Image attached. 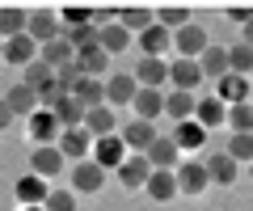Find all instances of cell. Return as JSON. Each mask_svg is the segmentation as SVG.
<instances>
[{
	"label": "cell",
	"mask_w": 253,
	"mask_h": 211,
	"mask_svg": "<svg viewBox=\"0 0 253 211\" xmlns=\"http://www.w3.org/2000/svg\"><path fill=\"white\" fill-rule=\"evenodd\" d=\"M4 101H9V110H13V119H34L42 106H38V93L30 89V84H13L9 93H4Z\"/></svg>",
	"instance_id": "cell-18"
},
{
	"label": "cell",
	"mask_w": 253,
	"mask_h": 211,
	"mask_svg": "<svg viewBox=\"0 0 253 211\" xmlns=\"http://www.w3.org/2000/svg\"><path fill=\"white\" fill-rule=\"evenodd\" d=\"M13 194H17L21 207H42L46 194H51V186H46L42 177H34V173H21L17 182H13Z\"/></svg>",
	"instance_id": "cell-13"
},
{
	"label": "cell",
	"mask_w": 253,
	"mask_h": 211,
	"mask_svg": "<svg viewBox=\"0 0 253 211\" xmlns=\"http://www.w3.org/2000/svg\"><path fill=\"white\" fill-rule=\"evenodd\" d=\"M228 156H232L236 165H253V135H232L228 139V148H224Z\"/></svg>",
	"instance_id": "cell-41"
},
{
	"label": "cell",
	"mask_w": 253,
	"mask_h": 211,
	"mask_svg": "<svg viewBox=\"0 0 253 211\" xmlns=\"http://www.w3.org/2000/svg\"><path fill=\"white\" fill-rule=\"evenodd\" d=\"M63 165H68V161H63L59 148H34V152H30V173L42 177V182L59 177V173H63Z\"/></svg>",
	"instance_id": "cell-8"
},
{
	"label": "cell",
	"mask_w": 253,
	"mask_h": 211,
	"mask_svg": "<svg viewBox=\"0 0 253 211\" xmlns=\"http://www.w3.org/2000/svg\"><path fill=\"white\" fill-rule=\"evenodd\" d=\"M114 173H118V182H123L126 190H144V186H148V177H152V165H148L144 156H135V152H131V156L123 161V165L114 169Z\"/></svg>",
	"instance_id": "cell-14"
},
{
	"label": "cell",
	"mask_w": 253,
	"mask_h": 211,
	"mask_svg": "<svg viewBox=\"0 0 253 211\" xmlns=\"http://www.w3.org/2000/svg\"><path fill=\"white\" fill-rule=\"evenodd\" d=\"M241 30H245V38H241V42H245V46H253V21H249V26H241Z\"/></svg>",
	"instance_id": "cell-45"
},
{
	"label": "cell",
	"mask_w": 253,
	"mask_h": 211,
	"mask_svg": "<svg viewBox=\"0 0 253 211\" xmlns=\"http://www.w3.org/2000/svg\"><path fill=\"white\" fill-rule=\"evenodd\" d=\"M203 165H207L211 186H232V182H236V173H241V165H236V161H232L228 152H211L207 161H203Z\"/></svg>",
	"instance_id": "cell-23"
},
{
	"label": "cell",
	"mask_w": 253,
	"mask_h": 211,
	"mask_svg": "<svg viewBox=\"0 0 253 211\" xmlns=\"http://www.w3.org/2000/svg\"><path fill=\"white\" fill-rule=\"evenodd\" d=\"M144 194L152 203H173V199H177V177H173V173H152L148 186H144Z\"/></svg>",
	"instance_id": "cell-32"
},
{
	"label": "cell",
	"mask_w": 253,
	"mask_h": 211,
	"mask_svg": "<svg viewBox=\"0 0 253 211\" xmlns=\"http://www.w3.org/2000/svg\"><path fill=\"white\" fill-rule=\"evenodd\" d=\"M156 135H161V131H156V123H144V119H131L123 131H118V139L126 144V152H135V156H144L148 148H152Z\"/></svg>",
	"instance_id": "cell-7"
},
{
	"label": "cell",
	"mask_w": 253,
	"mask_h": 211,
	"mask_svg": "<svg viewBox=\"0 0 253 211\" xmlns=\"http://www.w3.org/2000/svg\"><path fill=\"white\" fill-rule=\"evenodd\" d=\"M21 211H42V207H21Z\"/></svg>",
	"instance_id": "cell-47"
},
{
	"label": "cell",
	"mask_w": 253,
	"mask_h": 211,
	"mask_svg": "<svg viewBox=\"0 0 253 211\" xmlns=\"http://www.w3.org/2000/svg\"><path fill=\"white\" fill-rule=\"evenodd\" d=\"M26 135H30L34 148H55L59 135H63V127H59V119H55L51 110H38L34 119H26Z\"/></svg>",
	"instance_id": "cell-3"
},
{
	"label": "cell",
	"mask_w": 253,
	"mask_h": 211,
	"mask_svg": "<svg viewBox=\"0 0 253 211\" xmlns=\"http://www.w3.org/2000/svg\"><path fill=\"white\" fill-rule=\"evenodd\" d=\"M173 144H177V152H203L207 148V131L199 127L194 119H186V123H173Z\"/></svg>",
	"instance_id": "cell-15"
},
{
	"label": "cell",
	"mask_w": 253,
	"mask_h": 211,
	"mask_svg": "<svg viewBox=\"0 0 253 211\" xmlns=\"http://www.w3.org/2000/svg\"><path fill=\"white\" fill-rule=\"evenodd\" d=\"M72 97L81 101L84 110H97V106H106V84H101V81H89V76H84V81L72 89Z\"/></svg>",
	"instance_id": "cell-35"
},
{
	"label": "cell",
	"mask_w": 253,
	"mask_h": 211,
	"mask_svg": "<svg viewBox=\"0 0 253 211\" xmlns=\"http://www.w3.org/2000/svg\"><path fill=\"white\" fill-rule=\"evenodd\" d=\"M215 97L224 101V106H245V101H253V81L249 76H232L228 72L224 81L215 84Z\"/></svg>",
	"instance_id": "cell-12"
},
{
	"label": "cell",
	"mask_w": 253,
	"mask_h": 211,
	"mask_svg": "<svg viewBox=\"0 0 253 211\" xmlns=\"http://www.w3.org/2000/svg\"><path fill=\"white\" fill-rule=\"evenodd\" d=\"M38 59H42L51 72H59V68H68V64H76V51L68 46V38H55V42H46V46H38Z\"/></svg>",
	"instance_id": "cell-26"
},
{
	"label": "cell",
	"mask_w": 253,
	"mask_h": 211,
	"mask_svg": "<svg viewBox=\"0 0 253 211\" xmlns=\"http://www.w3.org/2000/svg\"><path fill=\"white\" fill-rule=\"evenodd\" d=\"M0 64H4V42H0Z\"/></svg>",
	"instance_id": "cell-46"
},
{
	"label": "cell",
	"mask_w": 253,
	"mask_h": 211,
	"mask_svg": "<svg viewBox=\"0 0 253 211\" xmlns=\"http://www.w3.org/2000/svg\"><path fill=\"white\" fill-rule=\"evenodd\" d=\"M26 21H30L26 9H17V4H4V9H0V42H9V38L26 34Z\"/></svg>",
	"instance_id": "cell-31"
},
{
	"label": "cell",
	"mask_w": 253,
	"mask_h": 211,
	"mask_svg": "<svg viewBox=\"0 0 253 211\" xmlns=\"http://www.w3.org/2000/svg\"><path fill=\"white\" fill-rule=\"evenodd\" d=\"M55 148L63 152V161H72V165H76V161H89L93 135H89L84 127H72V131H63V135H59V144H55Z\"/></svg>",
	"instance_id": "cell-9"
},
{
	"label": "cell",
	"mask_w": 253,
	"mask_h": 211,
	"mask_svg": "<svg viewBox=\"0 0 253 211\" xmlns=\"http://www.w3.org/2000/svg\"><path fill=\"white\" fill-rule=\"evenodd\" d=\"M207 46H211V38H207V30H203L199 21H190L186 30L173 34V51H177V59H199Z\"/></svg>",
	"instance_id": "cell-6"
},
{
	"label": "cell",
	"mask_w": 253,
	"mask_h": 211,
	"mask_svg": "<svg viewBox=\"0 0 253 211\" xmlns=\"http://www.w3.org/2000/svg\"><path fill=\"white\" fill-rule=\"evenodd\" d=\"M118 26L126 30V34H144L148 26H156V9H144V4H123L118 9Z\"/></svg>",
	"instance_id": "cell-20"
},
{
	"label": "cell",
	"mask_w": 253,
	"mask_h": 211,
	"mask_svg": "<svg viewBox=\"0 0 253 211\" xmlns=\"http://www.w3.org/2000/svg\"><path fill=\"white\" fill-rule=\"evenodd\" d=\"M126 156H131V152H126V144H123V139H118V135L93 139V161H97V165L106 169V173H114V169H118V165H123V161H126Z\"/></svg>",
	"instance_id": "cell-10"
},
{
	"label": "cell",
	"mask_w": 253,
	"mask_h": 211,
	"mask_svg": "<svg viewBox=\"0 0 253 211\" xmlns=\"http://www.w3.org/2000/svg\"><path fill=\"white\" fill-rule=\"evenodd\" d=\"M144 161L152 165V173H173V169L181 165V152H177V144H173V135H156L152 148L144 152Z\"/></svg>",
	"instance_id": "cell-5"
},
{
	"label": "cell",
	"mask_w": 253,
	"mask_h": 211,
	"mask_svg": "<svg viewBox=\"0 0 253 211\" xmlns=\"http://www.w3.org/2000/svg\"><path fill=\"white\" fill-rule=\"evenodd\" d=\"M228 72L232 76H249L253 81V46H245V42L228 46Z\"/></svg>",
	"instance_id": "cell-36"
},
{
	"label": "cell",
	"mask_w": 253,
	"mask_h": 211,
	"mask_svg": "<svg viewBox=\"0 0 253 211\" xmlns=\"http://www.w3.org/2000/svg\"><path fill=\"white\" fill-rule=\"evenodd\" d=\"M9 123H13V110H9V101H4V97H0V131H4V127H9Z\"/></svg>",
	"instance_id": "cell-44"
},
{
	"label": "cell",
	"mask_w": 253,
	"mask_h": 211,
	"mask_svg": "<svg viewBox=\"0 0 253 211\" xmlns=\"http://www.w3.org/2000/svg\"><path fill=\"white\" fill-rule=\"evenodd\" d=\"M135 42H139V51H144V59H165V51H173V34L165 26H148Z\"/></svg>",
	"instance_id": "cell-17"
},
{
	"label": "cell",
	"mask_w": 253,
	"mask_h": 211,
	"mask_svg": "<svg viewBox=\"0 0 253 211\" xmlns=\"http://www.w3.org/2000/svg\"><path fill=\"white\" fill-rule=\"evenodd\" d=\"M131 76H135L139 89H161V84H169V64L165 59H139Z\"/></svg>",
	"instance_id": "cell-22"
},
{
	"label": "cell",
	"mask_w": 253,
	"mask_h": 211,
	"mask_svg": "<svg viewBox=\"0 0 253 211\" xmlns=\"http://www.w3.org/2000/svg\"><path fill=\"white\" fill-rule=\"evenodd\" d=\"M194 106H199V97L194 93H165V114H169L173 123H186V119H194Z\"/></svg>",
	"instance_id": "cell-30"
},
{
	"label": "cell",
	"mask_w": 253,
	"mask_h": 211,
	"mask_svg": "<svg viewBox=\"0 0 253 211\" xmlns=\"http://www.w3.org/2000/svg\"><path fill=\"white\" fill-rule=\"evenodd\" d=\"M76 68H81V76H89V81H101L106 68H110V55L101 51V46H89V51L76 55Z\"/></svg>",
	"instance_id": "cell-29"
},
{
	"label": "cell",
	"mask_w": 253,
	"mask_h": 211,
	"mask_svg": "<svg viewBox=\"0 0 253 211\" xmlns=\"http://www.w3.org/2000/svg\"><path fill=\"white\" fill-rule=\"evenodd\" d=\"M199 68H203V81H224L228 76V46H207L199 55Z\"/></svg>",
	"instance_id": "cell-25"
},
{
	"label": "cell",
	"mask_w": 253,
	"mask_h": 211,
	"mask_svg": "<svg viewBox=\"0 0 253 211\" xmlns=\"http://www.w3.org/2000/svg\"><path fill=\"white\" fill-rule=\"evenodd\" d=\"M190 17H194V13H190L186 4H161V9H156V26H165L169 34L186 30V26H190Z\"/></svg>",
	"instance_id": "cell-34"
},
{
	"label": "cell",
	"mask_w": 253,
	"mask_h": 211,
	"mask_svg": "<svg viewBox=\"0 0 253 211\" xmlns=\"http://www.w3.org/2000/svg\"><path fill=\"white\" fill-rule=\"evenodd\" d=\"M228 127H232V135H253V101L228 106Z\"/></svg>",
	"instance_id": "cell-38"
},
{
	"label": "cell",
	"mask_w": 253,
	"mask_h": 211,
	"mask_svg": "<svg viewBox=\"0 0 253 211\" xmlns=\"http://www.w3.org/2000/svg\"><path fill=\"white\" fill-rule=\"evenodd\" d=\"M228 17L241 21V26H249L253 21V4H228Z\"/></svg>",
	"instance_id": "cell-43"
},
{
	"label": "cell",
	"mask_w": 253,
	"mask_h": 211,
	"mask_svg": "<svg viewBox=\"0 0 253 211\" xmlns=\"http://www.w3.org/2000/svg\"><path fill=\"white\" fill-rule=\"evenodd\" d=\"M21 72H26V81H21V84H30L34 93H42L46 84L55 81V72H51V68L42 64V59H34V64H30V68H21Z\"/></svg>",
	"instance_id": "cell-40"
},
{
	"label": "cell",
	"mask_w": 253,
	"mask_h": 211,
	"mask_svg": "<svg viewBox=\"0 0 253 211\" xmlns=\"http://www.w3.org/2000/svg\"><path fill=\"white\" fill-rule=\"evenodd\" d=\"M59 26L63 30L93 26V4H63V9H59Z\"/></svg>",
	"instance_id": "cell-37"
},
{
	"label": "cell",
	"mask_w": 253,
	"mask_h": 211,
	"mask_svg": "<svg viewBox=\"0 0 253 211\" xmlns=\"http://www.w3.org/2000/svg\"><path fill=\"white\" fill-rule=\"evenodd\" d=\"M106 177L110 173L89 156V161H76V165H72V173H68V182H72V186H68V190H72V194H97L101 186H106Z\"/></svg>",
	"instance_id": "cell-2"
},
{
	"label": "cell",
	"mask_w": 253,
	"mask_h": 211,
	"mask_svg": "<svg viewBox=\"0 0 253 211\" xmlns=\"http://www.w3.org/2000/svg\"><path fill=\"white\" fill-rule=\"evenodd\" d=\"M194 123H199L203 131H215V127H224L228 123V106L211 93V97H199V106H194Z\"/></svg>",
	"instance_id": "cell-16"
},
{
	"label": "cell",
	"mask_w": 253,
	"mask_h": 211,
	"mask_svg": "<svg viewBox=\"0 0 253 211\" xmlns=\"http://www.w3.org/2000/svg\"><path fill=\"white\" fill-rule=\"evenodd\" d=\"M84 131H89L93 139H106V135H118V119L110 106H97V110L84 114Z\"/></svg>",
	"instance_id": "cell-27"
},
{
	"label": "cell",
	"mask_w": 253,
	"mask_h": 211,
	"mask_svg": "<svg viewBox=\"0 0 253 211\" xmlns=\"http://www.w3.org/2000/svg\"><path fill=\"white\" fill-rule=\"evenodd\" d=\"M51 114H55V119H59V127H63V131H72V127H84V114H89V110H84L81 101H76L72 93H68V97H63V101H59V106H55Z\"/></svg>",
	"instance_id": "cell-33"
},
{
	"label": "cell",
	"mask_w": 253,
	"mask_h": 211,
	"mask_svg": "<svg viewBox=\"0 0 253 211\" xmlns=\"http://www.w3.org/2000/svg\"><path fill=\"white\" fill-rule=\"evenodd\" d=\"M26 34L34 38L38 46H46V42H55V38H63L59 13H55V9H34V13H30V21H26Z\"/></svg>",
	"instance_id": "cell-4"
},
{
	"label": "cell",
	"mask_w": 253,
	"mask_h": 211,
	"mask_svg": "<svg viewBox=\"0 0 253 211\" xmlns=\"http://www.w3.org/2000/svg\"><path fill=\"white\" fill-rule=\"evenodd\" d=\"M42 211H76V194L68 190V186H51V194H46Z\"/></svg>",
	"instance_id": "cell-42"
},
{
	"label": "cell",
	"mask_w": 253,
	"mask_h": 211,
	"mask_svg": "<svg viewBox=\"0 0 253 211\" xmlns=\"http://www.w3.org/2000/svg\"><path fill=\"white\" fill-rule=\"evenodd\" d=\"M135 93H139L135 76L118 72V76H110V81H106V106H110V110H114V106H131V101H135Z\"/></svg>",
	"instance_id": "cell-19"
},
{
	"label": "cell",
	"mask_w": 253,
	"mask_h": 211,
	"mask_svg": "<svg viewBox=\"0 0 253 211\" xmlns=\"http://www.w3.org/2000/svg\"><path fill=\"white\" fill-rule=\"evenodd\" d=\"M131 42H135V34H126L118 21H114V26H101V30H97V46L106 51V55H118V51H126Z\"/></svg>",
	"instance_id": "cell-28"
},
{
	"label": "cell",
	"mask_w": 253,
	"mask_h": 211,
	"mask_svg": "<svg viewBox=\"0 0 253 211\" xmlns=\"http://www.w3.org/2000/svg\"><path fill=\"white\" fill-rule=\"evenodd\" d=\"M173 177H177V194H186V199H199V194L211 190V177H207V165L203 161H181L173 169Z\"/></svg>",
	"instance_id": "cell-1"
},
{
	"label": "cell",
	"mask_w": 253,
	"mask_h": 211,
	"mask_svg": "<svg viewBox=\"0 0 253 211\" xmlns=\"http://www.w3.org/2000/svg\"><path fill=\"white\" fill-rule=\"evenodd\" d=\"M131 110H135V119L156 123V119L165 114V93H161V89H139L135 101H131Z\"/></svg>",
	"instance_id": "cell-24"
},
{
	"label": "cell",
	"mask_w": 253,
	"mask_h": 211,
	"mask_svg": "<svg viewBox=\"0 0 253 211\" xmlns=\"http://www.w3.org/2000/svg\"><path fill=\"white\" fill-rule=\"evenodd\" d=\"M63 38H68V46H72L76 55H81V51H89V46H97V26H76V30H63Z\"/></svg>",
	"instance_id": "cell-39"
},
{
	"label": "cell",
	"mask_w": 253,
	"mask_h": 211,
	"mask_svg": "<svg viewBox=\"0 0 253 211\" xmlns=\"http://www.w3.org/2000/svg\"><path fill=\"white\" fill-rule=\"evenodd\" d=\"M38 59V42L30 34H17V38H9L4 42V64H13V68H30Z\"/></svg>",
	"instance_id": "cell-21"
},
{
	"label": "cell",
	"mask_w": 253,
	"mask_h": 211,
	"mask_svg": "<svg viewBox=\"0 0 253 211\" xmlns=\"http://www.w3.org/2000/svg\"><path fill=\"white\" fill-rule=\"evenodd\" d=\"M169 84L177 93H194L203 84V68H199V59H173L169 64Z\"/></svg>",
	"instance_id": "cell-11"
},
{
	"label": "cell",
	"mask_w": 253,
	"mask_h": 211,
	"mask_svg": "<svg viewBox=\"0 0 253 211\" xmlns=\"http://www.w3.org/2000/svg\"><path fill=\"white\" fill-rule=\"evenodd\" d=\"M249 177H253V165H249Z\"/></svg>",
	"instance_id": "cell-48"
}]
</instances>
